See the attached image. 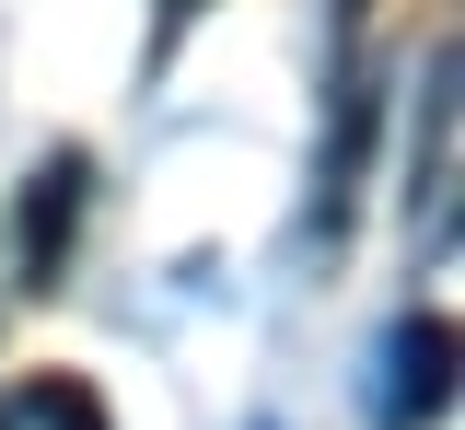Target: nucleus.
Wrapping results in <instances>:
<instances>
[{
	"label": "nucleus",
	"instance_id": "7ed1b4c3",
	"mask_svg": "<svg viewBox=\"0 0 465 430\" xmlns=\"http://www.w3.org/2000/svg\"><path fill=\"white\" fill-rule=\"evenodd\" d=\"M430 221L454 210V47H430V93H419V186H407Z\"/></svg>",
	"mask_w": 465,
	"mask_h": 430
},
{
	"label": "nucleus",
	"instance_id": "f257e3e1",
	"mask_svg": "<svg viewBox=\"0 0 465 430\" xmlns=\"http://www.w3.org/2000/svg\"><path fill=\"white\" fill-rule=\"evenodd\" d=\"M442 407H454V326L407 314L396 326V419H442Z\"/></svg>",
	"mask_w": 465,
	"mask_h": 430
},
{
	"label": "nucleus",
	"instance_id": "20e7f679",
	"mask_svg": "<svg viewBox=\"0 0 465 430\" xmlns=\"http://www.w3.org/2000/svg\"><path fill=\"white\" fill-rule=\"evenodd\" d=\"M198 12H210V0H152V70H163L174 47H186V35H198Z\"/></svg>",
	"mask_w": 465,
	"mask_h": 430
},
{
	"label": "nucleus",
	"instance_id": "f03ea898",
	"mask_svg": "<svg viewBox=\"0 0 465 430\" xmlns=\"http://www.w3.org/2000/svg\"><path fill=\"white\" fill-rule=\"evenodd\" d=\"M70 221H82V151L35 163V198H24V268H35V279H58V256H70Z\"/></svg>",
	"mask_w": 465,
	"mask_h": 430
},
{
	"label": "nucleus",
	"instance_id": "39448f33",
	"mask_svg": "<svg viewBox=\"0 0 465 430\" xmlns=\"http://www.w3.org/2000/svg\"><path fill=\"white\" fill-rule=\"evenodd\" d=\"M361 24H372V0H338V47H361Z\"/></svg>",
	"mask_w": 465,
	"mask_h": 430
}]
</instances>
